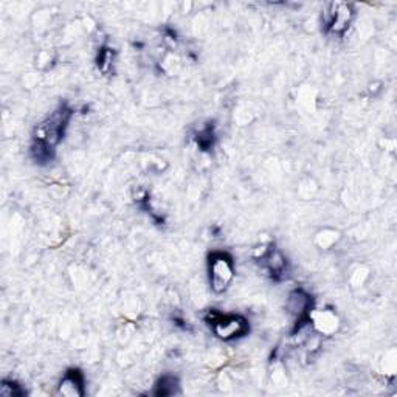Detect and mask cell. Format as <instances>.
I'll use <instances>...</instances> for the list:
<instances>
[{
    "label": "cell",
    "instance_id": "obj_10",
    "mask_svg": "<svg viewBox=\"0 0 397 397\" xmlns=\"http://www.w3.org/2000/svg\"><path fill=\"white\" fill-rule=\"evenodd\" d=\"M178 388V382L176 377L172 376H164L162 377V380L157 385V394L159 396H172L177 393Z\"/></svg>",
    "mask_w": 397,
    "mask_h": 397
},
{
    "label": "cell",
    "instance_id": "obj_9",
    "mask_svg": "<svg viewBox=\"0 0 397 397\" xmlns=\"http://www.w3.org/2000/svg\"><path fill=\"white\" fill-rule=\"evenodd\" d=\"M339 239H340L339 231L325 228L315 235V244L320 247L321 250H329V249H332L337 242H339Z\"/></svg>",
    "mask_w": 397,
    "mask_h": 397
},
{
    "label": "cell",
    "instance_id": "obj_7",
    "mask_svg": "<svg viewBox=\"0 0 397 397\" xmlns=\"http://www.w3.org/2000/svg\"><path fill=\"white\" fill-rule=\"evenodd\" d=\"M58 394L67 397H81L84 394V379L79 371H69L59 382Z\"/></svg>",
    "mask_w": 397,
    "mask_h": 397
},
{
    "label": "cell",
    "instance_id": "obj_6",
    "mask_svg": "<svg viewBox=\"0 0 397 397\" xmlns=\"http://www.w3.org/2000/svg\"><path fill=\"white\" fill-rule=\"evenodd\" d=\"M286 309L289 313H292V315H295L299 320L309 318V313L312 311V298L303 289L292 290L287 297Z\"/></svg>",
    "mask_w": 397,
    "mask_h": 397
},
{
    "label": "cell",
    "instance_id": "obj_3",
    "mask_svg": "<svg viewBox=\"0 0 397 397\" xmlns=\"http://www.w3.org/2000/svg\"><path fill=\"white\" fill-rule=\"evenodd\" d=\"M354 8L351 4L344 2H332L325 6L323 13V24L329 33L343 34L354 19Z\"/></svg>",
    "mask_w": 397,
    "mask_h": 397
},
{
    "label": "cell",
    "instance_id": "obj_1",
    "mask_svg": "<svg viewBox=\"0 0 397 397\" xmlns=\"http://www.w3.org/2000/svg\"><path fill=\"white\" fill-rule=\"evenodd\" d=\"M70 115L72 112L67 108H61L53 112L46 122H42L36 127L34 143L53 151L64 136V129L70 122Z\"/></svg>",
    "mask_w": 397,
    "mask_h": 397
},
{
    "label": "cell",
    "instance_id": "obj_2",
    "mask_svg": "<svg viewBox=\"0 0 397 397\" xmlns=\"http://www.w3.org/2000/svg\"><path fill=\"white\" fill-rule=\"evenodd\" d=\"M208 278L209 287L216 295L226 292L235 280L233 261L227 253H213L208 261Z\"/></svg>",
    "mask_w": 397,
    "mask_h": 397
},
{
    "label": "cell",
    "instance_id": "obj_8",
    "mask_svg": "<svg viewBox=\"0 0 397 397\" xmlns=\"http://www.w3.org/2000/svg\"><path fill=\"white\" fill-rule=\"evenodd\" d=\"M259 261L264 262L266 268L275 276V278H280V276H282L287 271L286 256H284L280 250L273 249V247Z\"/></svg>",
    "mask_w": 397,
    "mask_h": 397
},
{
    "label": "cell",
    "instance_id": "obj_4",
    "mask_svg": "<svg viewBox=\"0 0 397 397\" xmlns=\"http://www.w3.org/2000/svg\"><path fill=\"white\" fill-rule=\"evenodd\" d=\"M211 323L214 334L223 341L239 339V337L245 335L249 331V323L241 315H222V313H217V315L211 317Z\"/></svg>",
    "mask_w": 397,
    "mask_h": 397
},
{
    "label": "cell",
    "instance_id": "obj_5",
    "mask_svg": "<svg viewBox=\"0 0 397 397\" xmlns=\"http://www.w3.org/2000/svg\"><path fill=\"white\" fill-rule=\"evenodd\" d=\"M309 321L313 331L320 335H334L340 329V318L332 309H312Z\"/></svg>",
    "mask_w": 397,
    "mask_h": 397
},
{
    "label": "cell",
    "instance_id": "obj_11",
    "mask_svg": "<svg viewBox=\"0 0 397 397\" xmlns=\"http://www.w3.org/2000/svg\"><path fill=\"white\" fill-rule=\"evenodd\" d=\"M112 61H114V51L109 50V48H103V51L100 53V58H98L100 70L106 73L110 69Z\"/></svg>",
    "mask_w": 397,
    "mask_h": 397
}]
</instances>
